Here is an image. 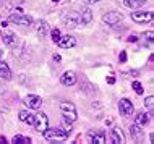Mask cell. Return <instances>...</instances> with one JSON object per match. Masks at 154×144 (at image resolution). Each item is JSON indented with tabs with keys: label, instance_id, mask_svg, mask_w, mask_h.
<instances>
[{
	"label": "cell",
	"instance_id": "obj_1",
	"mask_svg": "<svg viewBox=\"0 0 154 144\" xmlns=\"http://www.w3.org/2000/svg\"><path fill=\"white\" fill-rule=\"evenodd\" d=\"M42 134H44V138L47 139V141H65L66 138H68V134H66V131L62 128H52V130H49V128H45L42 131Z\"/></svg>",
	"mask_w": 154,
	"mask_h": 144
},
{
	"label": "cell",
	"instance_id": "obj_2",
	"mask_svg": "<svg viewBox=\"0 0 154 144\" xmlns=\"http://www.w3.org/2000/svg\"><path fill=\"white\" fill-rule=\"evenodd\" d=\"M60 110H62V115H63V118L66 122H75L78 118V113H76V109H75V105L72 102H62L60 104Z\"/></svg>",
	"mask_w": 154,
	"mask_h": 144
},
{
	"label": "cell",
	"instance_id": "obj_3",
	"mask_svg": "<svg viewBox=\"0 0 154 144\" xmlns=\"http://www.w3.org/2000/svg\"><path fill=\"white\" fill-rule=\"evenodd\" d=\"M8 21H11L15 24H21V26H29V24H32V18L29 15H24V13L20 11L18 15H16V13H10Z\"/></svg>",
	"mask_w": 154,
	"mask_h": 144
},
{
	"label": "cell",
	"instance_id": "obj_4",
	"mask_svg": "<svg viewBox=\"0 0 154 144\" xmlns=\"http://www.w3.org/2000/svg\"><path fill=\"white\" fill-rule=\"evenodd\" d=\"M119 110L123 117H131L133 112H135V107H133V102L130 99H122L119 102Z\"/></svg>",
	"mask_w": 154,
	"mask_h": 144
},
{
	"label": "cell",
	"instance_id": "obj_5",
	"mask_svg": "<svg viewBox=\"0 0 154 144\" xmlns=\"http://www.w3.org/2000/svg\"><path fill=\"white\" fill-rule=\"evenodd\" d=\"M34 130H37L39 133H42L45 128H49V118L45 113H37L36 118H34Z\"/></svg>",
	"mask_w": 154,
	"mask_h": 144
},
{
	"label": "cell",
	"instance_id": "obj_6",
	"mask_svg": "<svg viewBox=\"0 0 154 144\" xmlns=\"http://www.w3.org/2000/svg\"><path fill=\"white\" fill-rule=\"evenodd\" d=\"M123 20V15L119 13V11H109V13H106L102 16V21L107 23L109 26H115L117 23H120Z\"/></svg>",
	"mask_w": 154,
	"mask_h": 144
},
{
	"label": "cell",
	"instance_id": "obj_7",
	"mask_svg": "<svg viewBox=\"0 0 154 144\" xmlns=\"http://www.w3.org/2000/svg\"><path fill=\"white\" fill-rule=\"evenodd\" d=\"M131 20L135 23H149L152 20V13L151 11H133L131 13Z\"/></svg>",
	"mask_w": 154,
	"mask_h": 144
},
{
	"label": "cell",
	"instance_id": "obj_8",
	"mask_svg": "<svg viewBox=\"0 0 154 144\" xmlns=\"http://www.w3.org/2000/svg\"><path fill=\"white\" fill-rule=\"evenodd\" d=\"M63 24L68 29H75V28L80 26V15L76 13H68L66 16H63Z\"/></svg>",
	"mask_w": 154,
	"mask_h": 144
},
{
	"label": "cell",
	"instance_id": "obj_9",
	"mask_svg": "<svg viewBox=\"0 0 154 144\" xmlns=\"http://www.w3.org/2000/svg\"><path fill=\"white\" fill-rule=\"evenodd\" d=\"M23 102H24L26 107H29V109H32V110H37L41 107V104H42V99H41L39 96H34V94H29V96L24 97Z\"/></svg>",
	"mask_w": 154,
	"mask_h": 144
},
{
	"label": "cell",
	"instance_id": "obj_10",
	"mask_svg": "<svg viewBox=\"0 0 154 144\" xmlns=\"http://www.w3.org/2000/svg\"><path fill=\"white\" fill-rule=\"evenodd\" d=\"M88 142H96V144H104L106 142V133L104 131H89L86 134Z\"/></svg>",
	"mask_w": 154,
	"mask_h": 144
},
{
	"label": "cell",
	"instance_id": "obj_11",
	"mask_svg": "<svg viewBox=\"0 0 154 144\" xmlns=\"http://www.w3.org/2000/svg\"><path fill=\"white\" fill-rule=\"evenodd\" d=\"M57 46L62 47V49H72L76 46V39L73 38V36H60V39L57 40Z\"/></svg>",
	"mask_w": 154,
	"mask_h": 144
},
{
	"label": "cell",
	"instance_id": "obj_12",
	"mask_svg": "<svg viewBox=\"0 0 154 144\" xmlns=\"http://www.w3.org/2000/svg\"><path fill=\"white\" fill-rule=\"evenodd\" d=\"M60 81H62V84H63V86H73L78 81L76 73H75V71H65L63 75H62Z\"/></svg>",
	"mask_w": 154,
	"mask_h": 144
},
{
	"label": "cell",
	"instance_id": "obj_13",
	"mask_svg": "<svg viewBox=\"0 0 154 144\" xmlns=\"http://www.w3.org/2000/svg\"><path fill=\"white\" fill-rule=\"evenodd\" d=\"M110 139H112V142H114V144L125 142V136H123L122 130H120V128H114V130H112L110 131Z\"/></svg>",
	"mask_w": 154,
	"mask_h": 144
},
{
	"label": "cell",
	"instance_id": "obj_14",
	"mask_svg": "<svg viewBox=\"0 0 154 144\" xmlns=\"http://www.w3.org/2000/svg\"><path fill=\"white\" fill-rule=\"evenodd\" d=\"M20 120H21V122H24V123H28V125H34V118H36V115H32V113H29V112H28V110H20Z\"/></svg>",
	"mask_w": 154,
	"mask_h": 144
},
{
	"label": "cell",
	"instance_id": "obj_15",
	"mask_svg": "<svg viewBox=\"0 0 154 144\" xmlns=\"http://www.w3.org/2000/svg\"><path fill=\"white\" fill-rule=\"evenodd\" d=\"M0 78H3L5 81L11 80V70L5 62H2V60H0Z\"/></svg>",
	"mask_w": 154,
	"mask_h": 144
},
{
	"label": "cell",
	"instance_id": "obj_16",
	"mask_svg": "<svg viewBox=\"0 0 154 144\" xmlns=\"http://www.w3.org/2000/svg\"><path fill=\"white\" fill-rule=\"evenodd\" d=\"M3 44L8 47H11V49H15L16 46H18V38L13 34V32H8V34L3 36Z\"/></svg>",
	"mask_w": 154,
	"mask_h": 144
},
{
	"label": "cell",
	"instance_id": "obj_17",
	"mask_svg": "<svg viewBox=\"0 0 154 144\" xmlns=\"http://www.w3.org/2000/svg\"><path fill=\"white\" fill-rule=\"evenodd\" d=\"M91 20H93V11H91L89 8L81 10V13H80V24H88V23H91Z\"/></svg>",
	"mask_w": 154,
	"mask_h": 144
},
{
	"label": "cell",
	"instance_id": "obj_18",
	"mask_svg": "<svg viewBox=\"0 0 154 144\" xmlns=\"http://www.w3.org/2000/svg\"><path fill=\"white\" fill-rule=\"evenodd\" d=\"M148 0H123V5L127 8H131V10H135V8H140L143 5H146Z\"/></svg>",
	"mask_w": 154,
	"mask_h": 144
},
{
	"label": "cell",
	"instance_id": "obj_19",
	"mask_svg": "<svg viewBox=\"0 0 154 144\" xmlns=\"http://www.w3.org/2000/svg\"><path fill=\"white\" fill-rule=\"evenodd\" d=\"M37 38L39 39H44L45 38V34H47V31H49V24L45 23V21H37Z\"/></svg>",
	"mask_w": 154,
	"mask_h": 144
},
{
	"label": "cell",
	"instance_id": "obj_20",
	"mask_svg": "<svg viewBox=\"0 0 154 144\" xmlns=\"http://www.w3.org/2000/svg\"><path fill=\"white\" fill-rule=\"evenodd\" d=\"M130 134H131V138L133 139H136V141H140L141 138H143V131L140 130V125H131L130 126Z\"/></svg>",
	"mask_w": 154,
	"mask_h": 144
},
{
	"label": "cell",
	"instance_id": "obj_21",
	"mask_svg": "<svg viewBox=\"0 0 154 144\" xmlns=\"http://www.w3.org/2000/svg\"><path fill=\"white\" fill-rule=\"evenodd\" d=\"M149 115L148 113H138L136 115V118H135V123L136 125H140V126H146L148 123H149Z\"/></svg>",
	"mask_w": 154,
	"mask_h": 144
},
{
	"label": "cell",
	"instance_id": "obj_22",
	"mask_svg": "<svg viewBox=\"0 0 154 144\" xmlns=\"http://www.w3.org/2000/svg\"><path fill=\"white\" fill-rule=\"evenodd\" d=\"M11 142H13V144H29L31 142V138L21 136V134H16V136H13V139H11Z\"/></svg>",
	"mask_w": 154,
	"mask_h": 144
},
{
	"label": "cell",
	"instance_id": "obj_23",
	"mask_svg": "<svg viewBox=\"0 0 154 144\" xmlns=\"http://www.w3.org/2000/svg\"><path fill=\"white\" fill-rule=\"evenodd\" d=\"M144 107H146L149 112H152L154 110V96H148L144 99Z\"/></svg>",
	"mask_w": 154,
	"mask_h": 144
},
{
	"label": "cell",
	"instance_id": "obj_24",
	"mask_svg": "<svg viewBox=\"0 0 154 144\" xmlns=\"http://www.w3.org/2000/svg\"><path fill=\"white\" fill-rule=\"evenodd\" d=\"M131 88L135 89V92H136V94H143V91H144L140 81H133V83H131Z\"/></svg>",
	"mask_w": 154,
	"mask_h": 144
},
{
	"label": "cell",
	"instance_id": "obj_25",
	"mask_svg": "<svg viewBox=\"0 0 154 144\" xmlns=\"http://www.w3.org/2000/svg\"><path fill=\"white\" fill-rule=\"evenodd\" d=\"M60 36H62V34H60L59 29H52V40H54L55 44H57V40L60 39Z\"/></svg>",
	"mask_w": 154,
	"mask_h": 144
},
{
	"label": "cell",
	"instance_id": "obj_26",
	"mask_svg": "<svg viewBox=\"0 0 154 144\" xmlns=\"http://www.w3.org/2000/svg\"><path fill=\"white\" fill-rule=\"evenodd\" d=\"M119 60L122 62V63H125V62H127V52H120V55H119Z\"/></svg>",
	"mask_w": 154,
	"mask_h": 144
},
{
	"label": "cell",
	"instance_id": "obj_27",
	"mask_svg": "<svg viewBox=\"0 0 154 144\" xmlns=\"http://www.w3.org/2000/svg\"><path fill=\"white\" fill-rule=\"evenodd\" d=\"M144 38H148V40H149V42H151V40H152V31L146 32V34H144Z\"/></svg>",
	"mask_w": 154,
	"mask_h": 144
},
{
	"label": "cell",
	"instance_id": "obj_28",
	"mask_svg": "<svg viewBox=\"0 0 154 144\" xmlns=\"http://www.w3.org/2000/svg\"><path fill=\"white\" fill-rule=\"evenodd\" d=\"M107 83H109V84H115V78L114 76H107Z\"/></svg>",
	"mask_w": 154,
	"mask_h": 144
},
{
	"label": "cell",
	"instance_id": "obj_29",
	"mask_svg": "<svg viewBox=\"0 0 154 144\" xmlns=\"http://www.w3.org/2000/svg\"><path fill=\"white\" fill-rule=\"evenodd\" d=\"M136 40H138L136 36H130V38H128V42H136Z\"/></svg>",
	"mask_w": 154,
	"mask_h": 144
},
{
	"label": "cell",
	"instance_id": "obj_30",
	"mask_svg": "<svg viewBox=\"0 0 154 144\" xmlns=\"http://www.w3.org/2000/svg\"><path fill=\"white\" fill-rule=\"evenodd\" d=\"M86 5H93V3H96V0H85Z\"/></svg>",
	"mask_w": 154,
	"mask_h": 144
},
{
	"label": "cell",
	"instance_id": "obj_31",
	"mask_svg": "<svg viewBox=\"0 0 154 144\" xmlns=\"http://www.w3.org/2000/svg\"><path fill=\"white\" fill-rule=\"evenodd\" d=\"M7 142V138L5 136H0V144H5Z\"/></svg>",
	"mask_w": 154,
	"mask_h": 144
},
{
	"label": "cell",
	"instance_id": "obj_32",
	"mask_svg": "<svg viewBox=\"0 0 154 144\" xmlns=\"http://www.w3.org/2000/svg\"><path fill=\"white\" fill-rule=\"evenodd\" d=\"M54 60H55V62H60V55H57V53H55V55H54Z\"/></svg>",
	"mask_w": 154,
	"mask_h": 144
},
{
	"label": "cell",
	"instance_id": "obj_33",
	"mask_svg": "<svg viewBox=\"0 0 154 144\" xmlns=\"http://www.w3.org/2000/svg\"><path fill=\"white\" fill-rule=\"evenodd\" d=\"M52 2H54V3H59V2H60V0H52Z\"/></svg>",
	"mask_w": 154,
	"mask_h": 144
},
{
	"label": "cell",
	"instance_id": "obj_34",
	"mask_svg": "<svg viewBox=\"0 0 154 144\" xmlns=\"http://www.w3.org/2000/svg\"><path fill=\"white\" fill-rule=\"evenodd\" d=\"M0 57H2V49H0Z\"/></svg>",
	"mask_w": 154,
	"mask_h": 144
},
{
	"label": "cell",
	"instance_id": "obj_35",
	"mask_svg": "<svg viewBox=\"0 0 154 144\" xmlns=\"http://www.w3.org/2000/svg\"><path fill=\"white\" fill-rule=\"evenodd\" d=\"M96 2H101V0H96Z\"/></svg>",
	"mask_w": 154,
	"mask_h": 144
}]
</instances>
